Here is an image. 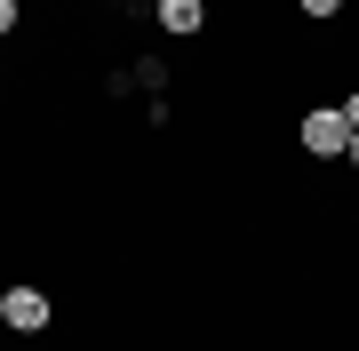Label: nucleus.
<instances>
[{
  "mask_svg": "<svg viewBox=\"0 0 359 351\" xmlns=\"http://www.w3.org/2000/svg\"><path fill=\"white\" fill-rule=\"evenodd\" d=\"M304 152H311V160H344V152H351V120H344V104L304 112Z\"/></svg>",
  "mask_w": 359,
  "mask_h": 351,
  "instance_id": "nucleus-1",
  "label": "nucleus"
},
{
  "mask_svg": "<svg viewBox=\"0 0 359 351\" xmlns=\"http://www.w3.org/2000/svg\"><path fill=\"white\" fill-rule=\"evenodd\" d=\"M8 327H25V336H40V327H48V296H40V287H8Z\"/></svg>",
  "mask_w": 359,
  "mask_h": 351,
  "instance_id": "nucleus-2",
  "label": "nucleus"
},
{
  "mask_svg": "<svg viewBox=\"0 0 359 351\" xmlns=\"http://www.w3.org/2000/svg\"><path fill=\"white\" fill-rule=\"evenodd\" d=\"M200 25H208L200 0H160V32H200Z\"/></svg>",
  "mask_w": 359,
  "mask_h": 351,
  "instance_id": "nucleus-3",
  "label": "nucleus"
},
{
  "mask_svg": "<svg viewBox=\"0 0 359 351\" xmlns=\"http://www.w3.org/2000/svg\"><path fill=\"white\" fill-rule=\"evenodd\" d=\"M295 8H304V16H335L344 0H295Z\"/></svg>",
  "mask_w": 359,
  "mask_h": 351,
  "instance_id": "nucleus-4",
  "label": "nucleus"
},
{
  "mask_svg": "<svg viewBox=\"0 0 359 351\" xmlns=\"http://www.w3.org/2000/svg\"><path fill=\"white\" fill-rule=\"evenodd\" d=\"M8 25H16V0H0V32H8Z\"/></svg>",
  "mask_w": 359,
  "mask_h": 351,
  "instance_id": "nucleus-5",
  "label": "nucleus"
},
{
  "mask_svg": "<svg viewBox=\"0 0 359 351\" xmlns=\"http://www.w3.org/2000/svg\"><path fill=\"white\" fill-rule=\"evenodd\" d=\"M344 120H351V128H359V96H351V104H344Z\"/></svg>",
  "mask_w": 359,
  "mask_h": 351,
  "instance_id": "nucleus-6",
  "label": "nucleus"
},
{
  "mask_svg": "<svg viewBox=\"0 0 359 351\" xmlns=\"http://www.w3.org/2000/svg\"><path fill=\"white\" fill-rule=\"evenodd\" d=\"M344 160H351V168H359V128H351V152H344Z\"/></svg>",
  "mask_w": 359,
  "mask_h": 351,
  "instance_id": "nucleus-7",
  "label": "nucleus"
},
{
  "mask_svg": "<svg viewBox=\"0 0 359 351\" xmlns=\"http://www.w3.org/2000/svg\"><path fill=\"white\" fill-rule=\"evenodd\" d=\"M0 327H8V303H0Z\"/></svg>",
  "mask_w": 359,
  "mask_h": 351,
  "instance_id": "nucleus-8",
  "label": "nucleus"
}]
</instances>
